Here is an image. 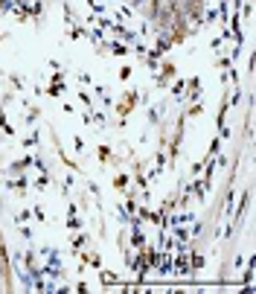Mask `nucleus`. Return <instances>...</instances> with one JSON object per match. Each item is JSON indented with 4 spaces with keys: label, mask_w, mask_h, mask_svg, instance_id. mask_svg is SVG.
<instances>
[{
    "label": "nucleus",
    "mask_w": 256,
    "mask_h": 294,
    "mask_svg": "<svg viewBox=\"0 0 256 294\" xmlns=\"http://www.w3.org/2000/svg\"><path fill=\"white\" fill-rule=\"evenodd\" d=\"M169 79H175V64H172V61H166V64H163V70H160V85H166Z\"/></svg>",
    "instance_id": "obj_2"
},
{
    "label": "nucleus",
    "mask_w": 256,
    "mask_h": 294,
    "mask_svg": "<svg viewBox=\"0 0 256 294\" xmlns=\"http://www.w3.org/2000/svg\"><path fill=\"white\" fill-rule=\"evenodd\" d=\"M137 99H140V96H137V90H125V96L117 102V114H120V117L131 114V111H134V105H137Z\"/></svg>",
    "instance_id": "obj_1"
},
{
    "label": "nucleus",
    "mask_w": 256,
    "mask_h": 294,
    "mask_svg": "<svg viewBox=\"0 0 256 294\" xmlns=\"http://www.w3.org/2000/svg\"><path fill=\"white\" fill-rule=\"evenodd\" d=\"M125 181H128V178H125V175H120V178L114 181V187H117V190H122V187H125Z\"/></svg>",
    "instance_id": "obj_3"
},
{
    "label": "nucleus",
    "mask_w": 256,
    "mask_h": 294,
    "mask_svg": "<svg viewBox=\"0 0 256 294\" xmlns=\"http://www.w3.org/2000/svg\"><path fill=\"white\" fill-rule=\"evenodd\" d=\"M108 155H111V149H108V146H102V149H99V157H102V160H108Z\"/></svg>",
    "instance_id": "obj_4"
}]
</instances>
